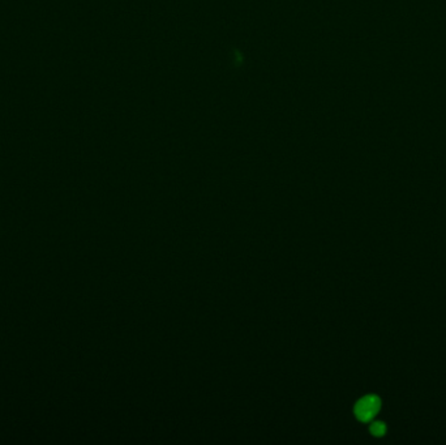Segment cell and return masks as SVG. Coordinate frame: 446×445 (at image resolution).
Instances as JSON below:
<instances>
[{
    "mask_svg": "<svg viewBox=\"0 0 446 445\" xmlns=\"http://www.w3.org/2000/svg\"><path fill=\"white\" fill-rule=\"evenodd\" d=\"M381 409V399L377 395H365L356 402L354 414L360 422H369L377 415Z\"/></svg>",
    "mask_w": 446,
    "mask_h": 445,
    "instance_id": "cell-1",
    "label": "cell"
},
{
    "mask_svg": "<svg viewBox=\"0 0 446 445\" xmlns=\"http://www.w3.org/2000/svg\"><path fill=\"white\" fill-rule=\"evenodd\" d=\"M371 432L373 436H384L386 433V426L382 422H375L371 425Z\"/></svg>",
    "mask_w": 446,
    "mask_h": 445,
    "instance_id": "cell-2",
    "label": "cell"
}]
</instances>
